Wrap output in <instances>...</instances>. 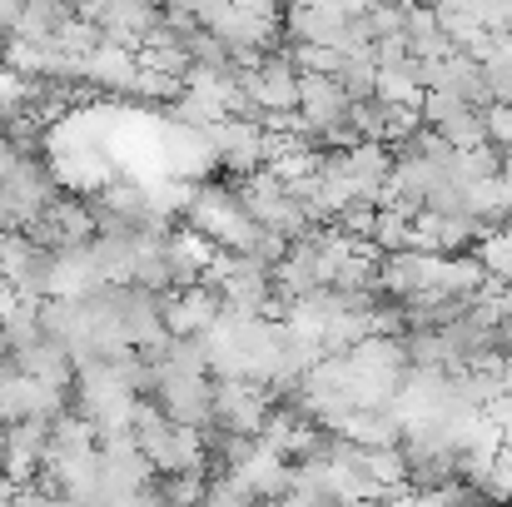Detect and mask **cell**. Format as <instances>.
Returning <instances> with one entry per match:
<instances>
[{
	"label": "cell",
	"mask_w": 512,
	"mask_h": 507,
	"mask_svg": "<svg viewBox=\"0 0 512 507\" xmlns=\"http://www.w3.org/2000/svg\"><path fill=\"white\" fill-rule=\"evenodd\" d=\"M199 507H264V503H259V498H249V493H244L234 478H214Z\"/></svg>",
	"instance_id": "5b68a950"
},
{
	"label": "cell",
	"mask_w": 512,
	"mask_h": 507,
	"mask_svg": "<svg viewBox=\"0 0 512 507\" xmlns=\"http://www.w3.org/2000/svg\"><path fill=\"white\" fill-rule=\"evenodd\" d=\"M254 115H299V70L289 65V55H264L254 70L239 75Z\"/></svg>",
	"instance_id": "3957f363"
},
{
	"label": "cell",
	"mask_w": 512,
	"mask_h": 507,
	"mask_svg": "<svg viewBox=\"0 0 512 507\" xmlns=\"http://www.w3.org/2000/svg\"><path fill=\"white\" fill-rule=\"evenodd\" d=\"M488 140L498 150H512V105H493L488 110Z\"/></svg>",
	"instance_id": "8992f818"
},
{
	"label": "cell",
	"mask_w": 512,
	"mask_h": 507,
	"mask_svg": "<svg viewBox=\"0 0 512 507\" xmlns=\"http://www.w3.org/2000/svg\"><path fill=\"white\" fill-rule=\"evenodd\" d=\"M274 408H279V398H274L264 383H249V378H214V433L259 438Z\"/></svg>",
	"instance_id": "6da1fadb"
},
{
	"label": "cell",
	"mask_w": 512,
	"mask_h": 507,
	"mask_svg": "<svg viewBox=\"0 0 512 507\" xmlns=\"http://www.w3.org/2000/svg\"><path fill=\"white\" fill-rule=\"evenodd\" d=\"M473 259L488 269V279L493 284H512V229H493V234H483L478 239V249H473Z\"/></svg>",
	"instance_id": "277c9868"
},
{
	"label": "cell",
	"mask_w": 512,
	"mask_h": 507,
	"mask_svg": "<svg viewBox=\"0 0 512 507\" xmlns=\"http://www.w3.org/2000/svg\"><path fill=\"white\" fill-rule=\"evenodd\" d=\"M423 125H428L433 135H443L458 155L493 145V140H488V110H478V105H468V100H453V95H438V90L423 95Z\"/></svg>",
	"instance_id": "7a4b0ae2"
}]
</instances>
